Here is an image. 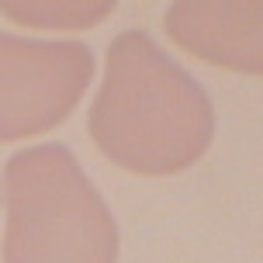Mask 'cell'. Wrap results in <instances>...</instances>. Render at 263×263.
<instances>
[{
	"label": "cell",
	"instance_id": "6da1fadb",
	"mask_svg": "<svg viewBox=\"0 0 263 263\" xmlns=\"http://www.w3.org/2000/svg\"><path fill=\"white\" fill-rule=\"evenodd\" d=\"M93 145L115 166L142 177H170L208 153L215 107L149 31L128 28L107 45L104 83L87 118Z\"/></svg>",
	"mask_w": 263,
	"mask_h": 263
},
{
	"label": "cell",
	"instance_id": "7a4b0ae2",
	"mask_svg": "<svg viewBox=\"0 0 263 263\" xmlns=\"http://www.w3.org/2000/svg\"><path fill=\"white\" fill-rule=\"evenodd\" d=\"M4 263H118V222L59 142L4 163Z\"/></svg>",
	"mask_w": 263,
	"mask_h": 263
},
{
	"label": "cell",
	"instance_id": "3957f363",
	"mask_svg": "<svg viewBox=\"0 0 263 263\" xmlns=\"http://www.w3.org/2000/svg\"><path fill=\"white\" fill-rule=\"evenodd\" d=\"M90 80V45L0 31V142L35 139L63 125Z\"/></svg>",
	"mask_w": 263,
	"mask_h": 263
},
{
	"label": "cell",
	"instance_id": "277c9868",
	"mask_svg": "<svg viewBox=\"0 0 263 263\" xmlns=\"http://www.w3.org/2000/svg\"><path fill=\"white\" fill-rule=\"evenodd\" d=\"M163 28L201 63L263 77V0H177Z\"/></svg>",
	"mask_w": 263,
	"mask_h": 263
},
{
	"label": "cell",
	"instance_id": "5b68a950",
	"mask_svg": "<svg viewBox=\"0 0 263 263\" xmlns=\"http://www.w3.org/2000/svg\"><path fill=\"white\" fill-rule=\"evenodd\" d=\"M0 14L14 25L42 31H83L115 14L111 0H0Z\"/></svg>",
	"mask_w": 263,
	"mask_h": 263
}]
</instances>
